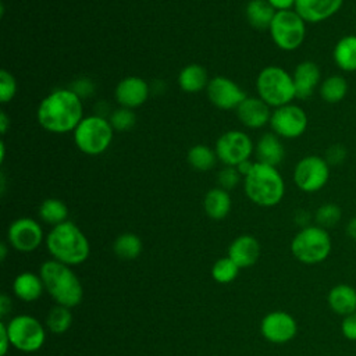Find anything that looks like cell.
Instances as JSON below:
<instances>
[{
	"mask_svg": "<svg viewBox=\"0 0 356 356\" xmlns=\"http://www.w3.org/2000/svg\"><path fill=\"white\" fill-rule=\"evenodd\" d=\"M218 157L217 153L213 147L199 143L195 145L192 147H189L188 153H186V161L188 164L197 171H209L211 170L216 163H217Z\"/></svg>",
	"mask_w": 356,
	"mask_h": 356,
	"instance_id": "29",
	"label": "cell"
},
{
	"mask_svg": "<svg viewBox=\"0 0 356 356\" xmlns=\"http://www.w3.org/2000/svg\"><path fill=\"white\" fill-rule=\"evenodd\" d=\"M243 189L250 202L261 207L277 206L285 195V182L277 167L254 161L243 178Z\"/></svg>",
	"mask_w": 356,
	"mask_h": 356,
	"instance_id": "3",
	"label": "cell"
},
{
	"mask_svg": "<svg viewBox=\"0 0 356 356\" xmlns=\"http://www.w3.org/2000/svg\"><path fill=\"white\" fill-rule=\"evenodd\" d=\"M239 122L249 129H259L270 124L271 107L259 96H246L235 110Z\"/></svg>",
	"mask_w": 356,
	"mask_h": 356,
	"instance_id": "17",
	"label": "cell"
},
{
	"mask_svg": "<svg viewBox=\"0 0 356 356\" xmlns=\"http://www.w3.org/2000/svg\"><path fill=\"white\" fill-rule=\"evenodd\" d=\"M142 241L138 235L132 232L121 234L115 238L113 243V252L118 259L122 260H134L142 252Z\"/></svg>",
	"mask_w": 356,
	"mask_h": 356,
	"instance_id": "30",
	"label": "cell"
},
{
	"mask_svg": "<svg viewBox=\"0 0 356 356\" xmlns=\"http://www.w3.org/2000/svg\"><path fill=\"white\" fill-rule=\"evenodd\" d=\"M349 90V85L345 76L339 74H334L327 76L325 79L321 81L318 86V95L320 97L328 103V104H335L342 102Z\"/></svg>",
	"mask_w": 356,
	"mask_h": 356,
	"instance_id": "28",
	"label": "cell"
},
{
	"mask_svg": "<svg viewBox=\"0 0 356 356\" xmlns=\"http://www.w3.org/2000/svg\"><path fill=\"white\" fill-rule=\"evenodd\" d=\"M7 331L11 345L22 352H35L46 341L43 325L32 316H15L7 324Z\"/></svg>",
	"mask_w": 356,
	"mask_h": 356,
	"instance_id": "10",
	"label": "cell"
},
{
	"mask_svg": "<svg viewBox=\"0 0 356 356\" xmlns=\"http://www.w3.org/2000/svg\"><path fill=\"white\" fill-rule=\"evenodd\" d=\"M260 256L259 241L252 235H241L235 238L228 248V257L235 261L239 268L253 266Z\"/></svg>",
	"mask_w": 356,
	"mask_h": 356,
	"instance_id": "20",
	"label": "cell"
},
{
	"mask_svg": "<svg viewBox=\"0 0 356 356\" xmlns=\"http://www.w3.org/2000/svg\"><path fill=\"white\" fill-rule=\"evenodd\" d=\"M70 89L72 92H75L81 99H85L88 96H92L95 93V83L92 79L89 78H78L72 82V85L70 86Z\"/></svg>",
	"mask_w": 356,
	"mask_h": 356,
	"instance_id": "39",
	"label": "cell"
},
{
	"mask_svg": "<svg viewBox=\"0 0 356 356\" xmlns=\"http://www.w3.org/2000/svg\"><path fill=\"white\" fill-rule=\"evenodd\" d=\"M341 217H342L341 207L332 202L323 203L321 206L317 207V210L314 213L316 225L325 228V229L335 227L341 221Z\"/></svg>",
	"mask_w": 356,
	"mask_h": 356,
	"instance_id": "33",
	"label": "cell"
},
{
	"mask_svg": "<svg viewBox=\"0 0 356 356\" xmlns=\"http://www.w3.org/2000/svg\"><path fill=\"white\" fill-rule=\"evenodd\" d=\"M43 288H44V284L40 275L38 277L36 274L29 271L18 274L13 284L15 296L24 302H33L39 299L43 292Z\"/></svg>",
	"mask_w": 356,
	"mask_h": 356,
	"instance_id": "27",
	"label": "cell"
},
{
	"mask_svg": "<svg viewBox=\"0 0 356 356\" xmlns=\"http://www.w3.org/2000/svg\"><path fill=\"white\" fill-rule=\"evenodd\" d=\"M292 79L295 85L296 99L306 100L312 97V95L316 92V89H318L321 83L320 67L312 60H303L295 67L292 72Z\"/></svg>",
	"mask_w": 356,
	"mask_h": 356,
	"instance_id": "19",
	"label": "cell"
},
{
	"mask_svg": "<svg viewBox=\"0 0 356 356\" xmlns=\"http://www.w3.org/2000/svg\"><path fill=\"white\" fill-rule=\"evenodd\" d=\"M10 245L19 252H32L43 241V231L39 222L29 217L14 220L7 229Z\"/></svg>",
	"mask_w": 356,
	"mask_h": 356,
	"instance_id": "14",
	"label": "cell"
},
{
	"mask_svg": "<svg viewBox=\"0 0 356 356\" xmlns=\"http://www.w3.org/2000/svg\"><path fill=\"white\" fill-rule=\"evenodd\" d=\"M8 125H10L8 115L6 114V111H0V132H1V135H4L7 132Z\"/></svg>",
	"mask_w": 356,
	"mask_h": 356,
	"instance_id": "46",
	"label": "cell"
},
{
	"mask_svg": "<svg viewBox=\"0 0 356 356\" xmlns=\"http://www.w3.org/2000/svg\"><path fill=\"white\" fill-rule=\"evenodd\" d=\"M72 323V316L70 313V309L61 305L54 306L46 318V325L53 334H63L65 332Z\"/></svg>",
	"mask_w": 356,
	"mask_h": 356,
	"instance_id": "32",
	"label": "cell"
},
{
	"mask_svg": "<svg viewBox=\"0 0 356 356\" xmlns=\"http://www.w3.org/2000/svg\"><path fill=\"white\" fill-rule=\"evenodd\" d=\"M327 303L330 309L338 316H348L356 312V288L349 284L334 285L328 295Z\"/></svg>",
	"mask_w": 356,
	"mask_h": 356,
	"instance_id": "22",
	"label": "cell"
},
{
	"mask_svg": "<svg viewBox=\"0 0 356 356\" xmlns=\"http://www.w3.org/2000/svg\"><path fill=\"white\" fill-rule=\"evenodd\" d=\"M232 200L229 192L217 186L206 192L203 199V207L206 214L211 220H222L231 211Z\"/></svg>",
	"mask_w": 356,
	"mask_h": 356,
	"instance_id": "26",
	"label": "cell"
},
{
	"mask_svg": "<svg viewBox=\"0 0 356 356\" xmlns=\"http://www.w3.org/2000/svg\"><path fill=\"white\" fill-rule=\"evenodd\" d=\"M150 95V86L149 83L135 75H129L122 78L114 90V97L118 106L128 107V108H138L149 99Z\"/></svg>",
	"mask_w": 356,
	"mask_h": 356,
	"instance_id": "16",
	"label": "cell"
},
{
	"mask_svg": "<svg viewBox=\"0 0 356 356\" xmlns=\"http://www.w3.org/2000/svg\"><path fill=\"white\" fill-rule=\"evenodd\" d=\"M178 86L186 93H197L207 88L210 79L206 68L200 64H188L178 72Z\"/></svg>",
	"mask_w": 356,
	"mask_h": 356,
	"instance_id": "24",
	"label": "cell"
},
{
	"mask_svg": "<svg viewBox=\"0 0 356 356\" xmlns=\"http://www.w3.org/2000/svg\"><path fill=\"white\" fill-rule=\"evenodd\" d=\"M325 159V161L331 165H339L342 164L346 157H348V150L341 143H335V145H331L327 150H325V154L323 156Z\"/></svg>",
	"mask_w": 356,
	"mask_h": 356,
	"instance_id": "38",
	"label": "cell"
},
{
	"mask_svg": "<svg viewBox=\"0 0 356 356\" xmlns=\"http://www.w3.org/2000/svg\"><path fill=\"white\" fill-rule=\"evenodd\" d=\"M238 273H239V267L228 256L218 259L211 268L213 278L220 284H228L234 281Z\"/></svg>",
	"mask_w": 356,
	"mask_h": 356,
	"instance_id": "35",
	"label": "cell"
},
{
	"mask_svg": "<svg viewBox=\"0 0 356 356\" xmlns=\"http://www.w3.org/2000/svg\"><path fill=\"white\" fill-rule=\"evenodd\" d=\"M39 217L42 221L50 225H58L67 221L68 217V207L67 204L56 197L44 199L39 206Z\"/></svg>",
	"mask_w": 356,
	"mask_h": 356,
	"instance_id": "31",
	"label": "cell"
},
{
	"mask_svg": "<svg viewBox=\"0 0 356 356\" xmlns=\"http://www.w3.org/2000/svg\"><path fill=\"white\" fill-rule=\"evenodd\" d=\"M307 114L306 111L293 103L277 107L271 113L270 127L271 132L284 139H296L307 129Z\"/></svg>",
	"mask_w": 356,
	"mask_h": 356,
	"instance_id": "12",
	"label": "cell"
},
{
	"mask_svg": "<svg viewBox=\"0 0 356 356\" xmlns=\"http://www.w3.org/2000/svg\"><path fill=\"white\" fill-rule=\"evenodd\" d=\"M268 32L278 49L293 51L305 42L306 21L295 10L277 11Z\"/></svg>",
	"mask_w": 356,
	"mask_h": 356,
	"instance_id": "8",
	"label": "cell"
},
{
	"mask_svg": "<svg viewBox=\"0 0 356 356\" xmlns=\"http://www.w3.org/2000/svg\"><path fill=\"white\" fill-rule=\"evenodd\" d=\"M242 175L239 174V171L236 170V167H229V165H225L222 170L218 171L217 174V182H218V186L225 189V191H231L234 188L238 186V184L241 182Z\"/></svg>",
	"mask_w": 356,
	"mask_h": 356,
	"instance_id": "37",
	"label": "cell"
},
{
	"mask_svg": "<svg viewBox=\"0 0 356 356\" xmlns=\"http://www.w3.org/2000/svg\"><path fill=\"white\" fill-rule=\"evenodd\" d=\"M332 60L343 72H356V35H345L332 49Z\"/></svg>",
	"mask_w": 356,
	"mask_h": 356,
	"instance_id": "25",
	"label": "cell"
},
{
	"mask_svg": "<svg viewBox=\"0 0 356 356\" xmlns=\"http://www.w3.org/2000/svg\"><path fill=\"white\" fill-rule=\"evenodd\" d=\"M277 10L267 0H249L245 7L248 24L257 31H268Z\"/></svg>",
	"mask_w": 356,
	"mask_h": 356,
	"instance_id": "23",
	"label": "cell"
},
{
	"mask_svg": "<svg viewBox=\"0 0 356 356\" xmlns=\"http://www.w3.org/2000/svg\"><path fill=\"white\" fill-rule=\"evenodd\" d=\"M108 121H110V124H111V127L115 132H127V131H131L135 127L136 114L132 108L118 106L117 108H114L110 113Z\"/></svg>",
	"mask_w": 356,
	"mask_h": 356,
	"instance_id": "34",
	"label": "cell"
},
{
	"mask_svg": "<svg viewBox=\"0 0 356 356\" xmlns=\"http://www.w3.org/2000/svg\"><path fill=\"white\" fill-rule=\"evenodd\" d=\"M253 165H254V161L246 160V161H242L239 165H236V170L239 171V174L242 175V178H245V177L252 171Z\"/></svg>",
	"mask_w": 356,
	"mask_h": 356,
	"instance_id": "44",
	"label": "cell"
},
{
	"mask_svg": "<svg viewBox=\"0 0 356 356\" xmlns=\"http://www.w3.org/2000/svg\"><path fill=\"white\" fill-rule=\"evenodd\" d=\"M36 117L47 132H74L83 118L82 99L70 88H58L40 100Z\"/></svg>",
	"mask_w": 356,
	"mask_h": 356,
	"instance_id": "1",
	"label": "cell"
},
{
	"mask_svg": "<svg viewBox=\"0 0 356 356\" xmlns=\"http://www.w3.org/2000/svg\"><path fill=\"white\" fill-rule=\"evenodd\" d=\"M256 90L271 108L289 104L296 99L292 74L278 65H267L257 74Z\"/></svg>",
	"mask_w": 356,
	"mask_h": 356,
	"instance_id": "5",
	"label": "cell"
},
{
	"mask_svg": "<svg viewBox=\"0 0 356 356\" xmlns=\"http://www.w3.org/2000/svg\"><path fill=\"white\" fill-rule=\"evenodd\" d=\"M332 250V239L325 228L318 225L302 227L291 242V252L296 260L305 264H318L328 259Z\"/></svg>",
	"mask_w": 356,
	"mask_h": 356,
	"instance_id": "7",
	"label": "cell"
},
{
	"mask_svg": "<svg viewBox=\"0 0 356 356\" xmlns=\"http://www.w3.org/2000/svg\"><path fill=\"white\" fill-rule=\"evenodd\" d=\"M207 99L220 110H236V107L246 99V92L231 78L214 76L206 88Z\"/></svg>",
	"mask_w": 356,
	"mask_h": 356,
	"instance_id": "13",
	"label": "cell"
},
{
	"mask_svg": "<svg viewBox=\"0 0 356 356\" xmlns=\"http://www.w3.org/2000/svg\"><path fill=\"white\" fill-rule=\"evenodd\" d=\"M214 150L224 165L236 167L242 161L250 160V156L254 152V145L250 136L243 131L231 129L218 136Z\"/></svg>",
	"mask_w": 356,
	"mask_h": 356,
	"instance_id": "11",
	"label": "cell"
},
{
	"mask_svg": "<svg viewBox=\"0 0 356 356\" xmlns=\"http://www.w3.org/2000/svg\"><path fill=\"white\" fill-rule=\"evenodd\" d=\"M40 278L57 305L74 307L81 303L83 289L75 273L64 263L47 260L40 266Z\"/></svg>",
	"mask_w": 356,
	"mask_h": 356,
	"instance_id": "4",
	"label": "cell"
},
{
	"mask_svg": "<svg viewBox=\"0 0 356 356\" xmlns=\"http://www.w3.org/2000/svg\"><path fill=\"white\" fill-rule=\"evenodd\" d=\"M277 11L284 10H293L296 0H267Z\"/></svg>",
	"mask_w": 356,
	"mask_h": 356,
	"instance_id": "42",
	"label": "cell"
},
{
	"mask_svg": "<svg viewBox=\"0 0 356 356\" xmlns=\"http://www.w3.org/2000/svg\"><path fill=\"white\" fill-rule=\"evenodd\" d=\"M263 337L273 343H285L298 332L296 320L286 312L275 310L263 317L260 324Z\"/></svg>",
	"mask_w": 356,
	"mask_h": 356,
	"instance_id": "15",
	"label": "cell"
},
{
	"mask_svg": "<svg viewBox=\"0 0 356 356\" xmlns=\"http://www.w3.org/2000/svg\"><path fill=\"white\" fill-rule=\"evenodd\" d=\"M341 332L348 341H356V312L342 317Z\"/></svg>",
	"mask_w": 356,
	"mask_h": 356,
	"instance_id": "40",
	"label": "cell"
},
{
	"mask_svg": "<svg viewBox=\"0 0 356 356\" xmlns=\"http://www.w3.org/2000/svg\"><path fill=\"white\" fill-rule=\"evenodd\" d=\"M46 245L54 260L67 266L83 263L90 252L89 241L85 234L68 220L51 228L47 234Z\"/></svg>",
	"mask_w": 356,
	"mask_h": 356,
	"instance_id": "2",
	"label": "cell"
},
{
	"mask_svg": "<svg viewBox=\"0 0 356 356\" xmlns=\"http://www.w3.org/2000/svg\"><path fill=\"white\" fill-rule=\"evenodd\" d=\"M0 250H1V253H0V259H1V260H4V259H6V256H7V248H6V243H1V245H0Z\"/></svg>",
	"mask_w": 356,
	"mask_h": 356,
	"instance_id": "47",
	"label": "cell"
},
{
	"mask_svg": "<svg viewBox=\"0 0 356 356\" xmlns=\"http://www.w3.org/2000/svg\"><path fill=\"white\" fill-rule=\"evenodd\" d=\"M11 345L8 331H7V324L0 323V355L6 356L8 346Z\"/></svg>",
	"mask_w": 356,
	"mask_h": 356,
	"instance_id": "41",
	"label": "cell"
},
{
	"mask_svg": "<svg viewBox=\"0 0 356 356\" xmlns=\"http://www.w3.org/2000/svg\"><path fill=\"white\" fill-rule=\"evenodd\" d=\"M114 132L107 117L92 114L83 117L72 132L74 143L83 154L99 156L111 145Z\"/></svg>",
	"mask_w": 356,
	"mask_h": 356,
	"instance_id": "6",
	"label": "cell"
},
{
	"mask_svg": "<svg viewBox=\"0 0 356 356\" xmlns=\"http://www.w3.org/2000/svg\"><path fill=\"white\" fill-rule=\"evenodd\" d=\"M256 159L259 163L277 167L285 157V149L281 138L274 132L263 134L254 146Z\"/></svg>",
	"mask_w": 356,
	"mask_h": 356,
	"instance_id": "21",
	"label": "cell"
},
{
	"mask_svg": "<svg viewBox=\"0 0 356 356\" xmlns=\"http://www.w3.org/2000/svg\"><path fill=\"white\" fill-rule=\"evenodd\" d=\"M330 179V164L323 156L309 154L302 157L293 168L295 185L306 193L321 191Z\"/></svg>",
	"mask_w": 356,
	"mask_h": 356,
	"instance_id": "9",
	"label": "cell"
},
{
	"mask_svg": "<svg viewBox=\"0 0 356 356\" xmlns=\"http://www.w3.org/2000/svg\"><path fill=\"white\" fill-rule=\"evenodd\" d=\"M343 6V0H296L293 10L306 24H320L334 17Z\"/></svg>",
	"mask_w": 356,
	"mask_h": 356,
	"instance_id": "18",
	"label": "cell"
},
{
	"mask_svg": "<svg viewBox=\"0 0 356 356\" xmlns=\"http://www.w3.org/2000/svg\"><path fill=\"white\" fill-rule=\"evenodd\" d=\"M17 81L14 75L7 70H0V102L8 103L17 95Z\"/></svg>",
	"mask_w": 356,
	"mask_h": 356,
	"instance_id": "36",
	"label": "cell"
},
{
	"mask_svg": "<svg viewBox=\"0 0 356 356\" xmlns=\"http://www.w3.org/2000/svg\"><path fill=\"white\" fill-rule=\"evenodd\" d=\"M345 232H346L348 238H350L352 241L356 242V216L352 217V218L346 222V225H345Z\"/></svg>",
	"mask_w": 356,
	"mask_h": 356,
	"instance_id": "43",
	"label": "cell"
},
{
	"mask_svg": "<svg viewBox=\"0 0 356 356\" xmlns=\"http://www.w3.org/2000/svg\"><path fill=\"white\" fill-rule=\"evenodd\" d=\"M10 309H11L10 298L6 293L0 295V314H1V317L6 316L10 312Z\"/></svg>",
	"mask_w": 356,
	"mask_h": 356,
	"instance_id": "45",
	"label": "cell"
}]
</instances>
